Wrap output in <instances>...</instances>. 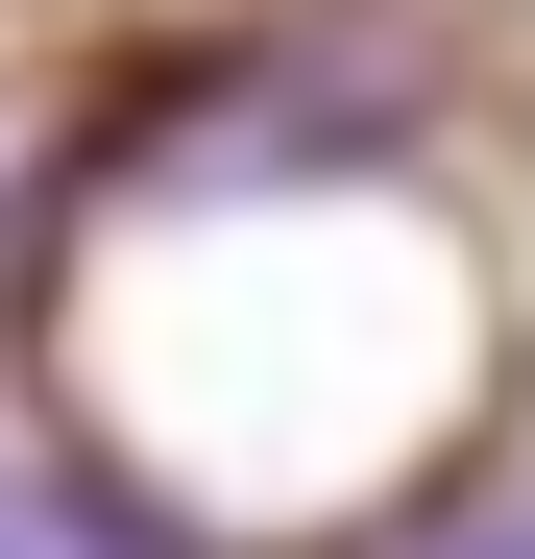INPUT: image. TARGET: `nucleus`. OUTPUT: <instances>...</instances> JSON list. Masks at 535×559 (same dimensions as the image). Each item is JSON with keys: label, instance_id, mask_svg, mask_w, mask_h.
I'll use <instances>...</instances> for the list:
<instances>
[{"label": "nucleus", "instance_id": "f257e3e1", "mask_svg": "<svg viewBox=\"0 0 535 559\" xmlns=\"http://www.w3.org/2000/svg\"><path fill=\"white\" fill-rule=\"evenodd\" d=\"M0 559H98V535H73V511H49V487H0Z\"/></svg>", "mask_w": 535, "mask_h": 559}, {"label": "nucleus", "instance_id": "f03ea898", "mask_svg": "<svg viewBox=\"0 0 535 559\" xmlns=\"http://www.w3.org/2000/svg\"><path fill=\"white\" fill-rule=\"evenodd\" d=\"M463 559H535V511H511V535H463Z\"/></svg>", "mask_w": 535, "mask_h": 559}]
</instances>
